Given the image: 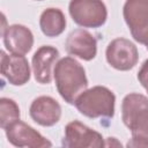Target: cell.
<instances>
[{
    "mask_svg": "<svg viewBox=\"0 0 148 148\" xmlns=\"http://www.w3.org/2000/svg\"><path fill=\"white\" fill-rule=\"evenodd\" d=\"M53 77L58 92L68 104H75L77 97L88 88L84 68L72 57H64L56 62Z\"/></svg>",
    "mask_w": 148,
    "mask_h": 148,
    "instance_id": "obj_1",
    "label": "cell"
},
{
    "mask_svg": "<svg viewBox=\"0 0 148 148\" xmlns=\"http://www.w3.org/2000/svg\"><path fill=\"white\" fill-rule=\"evenodd\" d=\"M116 96L104 86H95L84 90L76 99L77 111L88 118H112L114 114Z\"/></svg>",
    "mask_w": 148,
    "mask_h": 148,
    "instance_id": "obj_2",
    "label": "cell"
},
{
    "mask_svg": "<svg viewBox=\"0 0 148 148\" xmlns=\"http://www.w3.org/2000/svg\"><path fill=\"white\" fill-rule=\"evenodd\" d=\"M68 12L72 20L82 28H99L108 18L106 6L102 0H71Z\"/></svg>",
    "mask_w": 148,
    "mask_h": 148,
    "instance_id": "obj_3",
    "label": "cell"
},
{
    "mask_svg": "<svg viewBox=\"0 0 148 148\" xmlns=\"http://www.w3.org/2000/svg\"><path fill=\"white\" fill-rule=\"evenodd\" d=\"M123 15L132 37L148 45V0H126Z\"/></svg>",
    "mask_w": 148,
    "mask_h": 148,
    "instance_id": "obj_4",
    "label": "cell"
},
{
    "mask_svg": "<svg viewBox=\"0 0 148 148\" xmlns=\"http://www.w3.org/2000/svg\"><path fill=\"white\" fill-rule=\"evenodd\" d=\"M105 58L108 64L114 69L130 71L138 64L139 52L131 40L119 37L108 44Z\"/></svg>",
    "mask_w": 148,
    "mask_h": 148,
    "instance_id": "obj_5",
    "label": "cell"
},
{
    "mask_svg": "<svg viewBox=\"0 0 148 148\" xmlns=\"http://www.w3.org/2000/svg\"><path fill=\"white\" fill-rule=\"evenodd\" d=\"M61 145L68 148H99L104 146V140L101 133L74 120L66 125Z\"/></svg>",
    "mask_w": 148,
    "mask_h": 148,
    "instance_id": "obj_6",
    "label": "cell"
},
{
    "mask_svg": "<svg viewBox=\"0 0 148 148\" xmlns=\"http://www.w3.org/2000/svg\"><path fill=\"white\" fill-rule=\"evenodd\" d=\"M7 140L15 147H29V148H44L52 147L51 141L44 138L38 131L29 126L20 119L10 124L6 130Z\"/></svg>",
    "mask_w": 148,
    "mask_h": 148,
    "instance_id": "obj_7",
    "label": "cell"
},
{
    "mask_svg": "<svg viewBox=\"0 0 148 148\" xmlns=\"http://www.w3.org/2000/svg\"><path fill=\"white\" fill-rule=\"evenodd\" d=\"M121 119L131 131L146 123L148 120V97L138 92L127 94L121 102Z\"/></svg>",
    "mask_w": 148,
    "mask_h": 148,
    "instance_id": "obj_8",
    "label": "cell"
},
{
    "mask_svg": "<svg viewBox=\"0 0 148 148\" xmlns=\"http://www.w3.org/2000/svg\"><path fill=\"white\" fill-rule=\"evenodd\" d=\"M66 51L82 60L90 61L97 54V40L86 29H75L69 32L65 42Z\"/></svg>",
    "mask_w": 148,
    "mask_h": 148,
    "instance_id": "obj_9",
    "label": "cell"
},
{
    "mask_svg": "<svg viewBox=\"0 0 148 148\" xmlns=\"http://www.w3.org/2000/svg\"><path fill=\"white\" fill-rule=\"evenodd\" d=\"M1 74L13 86H23L30 80V66L23 54H6L1 51Z\"/></svg>",
    "mask_w": 148,
    "mask_h": 148,
    "instance_id": "obj_10",
    "label": "cell"
},
{
    "mask_svg": "<svg viewBox=\"0 0 148 148\" xmlns=\"http://www.w3.org/2000/svg\"><path fill=\"white\" fill-rule=\"evenodd\" d=\"M29 113L36 124L44 127H51L60 120L61 106L51 96H39L30 104Z\"/></svg>",
    "mask_w": 148,
    "mask_h": 148,
    "instance_id": "obj_11",
    "label": "cell"
},
{
    "mask_svg": "<svg viewBox=\"0 0 148 148\" xmlns=\"http://www.w3.org/2000/svg\"><path fill=\"white\" fill-rule=\"evenodd\" d=\"M59 58V51L51 45L40 46L32 56V73L35 80L42 84L52 81V66Z\"/></svg>",
    "mask_w": 148,
    "mask_h": 148,
    "instance_id": "obj_12",
    "label": "cell"
},
{
    "mask_svg": "<svg viewBox=\"0 0 148 148\" xmlns=\"http://www.w3.org/2000/svg\"><path fill=\"white\" fill-rule=\"evenodd\" d=\"M1 36L6 49L10 53L24 56L34 46V35L31 30L22 24L8 25Z\"/></svg>",
    "mask_w": 148,
    "mask_h": 148,
    "instance_id": "obj_13",
    "label": "cell"
},
{
    "mask_svg": "<svg viewBox=\"0 0 148 148\" xmlns=\"http://www.w3.org/2000/svg\"><path fill=\"white\" fill-rule=\"evenodd\" d=\"M39 27L46 37H58L66 28V17L59 8H46L40 14Z\"/></svg>",
    "mask_w": 148,
    "mask_h": 148,
    "instance_id": "obj_14",
    "label": "cell"
},
{
    "mask_svg": "<svg viewBox=\"0 0 148 148\" xmlns=\"http://www.w3.org/2000/svg\"><path fill=\"white\" fill-rule=\"evenodd\" d=\"M20 108L12 98L2 97L0 99V126L6 130L10 124L20 119Z\"/></svg>",
    "mask_w": 148,
    "mask_h": 148,
    "instance_id": "obj_15",
    "label": "cell"
},
{
    "mask_svg": "<svg viewBox=\"0 0 148 148\" xmlns=\"http://www.w3.org/2000/svg\"><path fill=\"white\" fill-rule=\"evenodd\" d=\"M138 80L148 94V59L145 60L143 64L141 65V67L138 72Z\"/></svg>",
    "mask_w": 148,
    "mask_h": 148,
    "instance_id": "obj_16",
    "label": "cell"
},
{
    "mask_svg": "<svg viewBox=\"0 0 148 148\" xmlns=\"http://www.w3.org/2000/svg\"><path fill=\"white\" fill-rule=\"evenodd\" d=\"M113 143H114L116 146H121L120 142L116 141V138H108V142H106L104 146H113Z\"/></svg>",
    "mask_w": 148,
    "mask_h": 148,
    "instance_id": "obj_17",
    "label": "cell"
},
{
    "mask_svg": "<svg viewBox=\"0 0 148 148\" xmlns=\"http://www.w3.org/2000/svg\"><path fill=\"white\" fill-rule=\"evenodd\" d=\"M146 49H147V51H148V45H146Z\"/></svg>",
    "mask_w": 148,
    "mask_h": 148,
    "instance_id": "obj_18",
    "label": "cell"
},
{
    "mask_svg": "<svg viewBox=\"0 0 148 148\" xmlns=\"http://www.w3.org/2000/svg\"><path fill=\"white\" fill-rule=\"evenodd\" d=\"M37 1H42V0H37Z\"/></svg>",
    "mask_w": 148,
    "mask_h": 148,
    "instance_id": "obj_19",
    "label": "cell"
}]
</instances>
